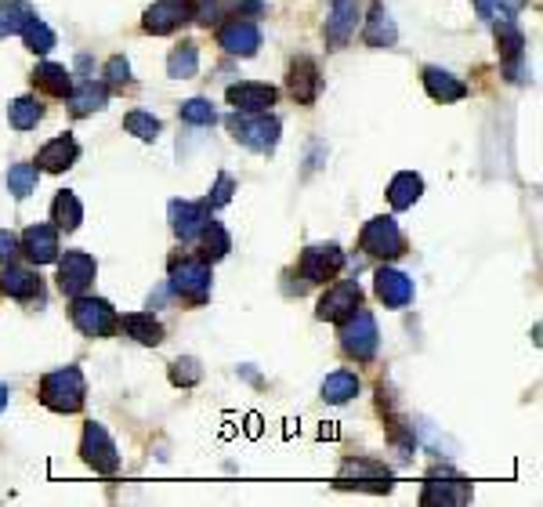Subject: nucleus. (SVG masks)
<instances>
[{
    "instance_id": "obj_1",
    "label": "nucleus",
    "mask_w": 543,
    "mask_h": 507,
    "mask_svg": "<svg viewBox=\"0 0 543 507\" xmlns=\"http://www.w3.org/2000/svg\"><path fill=\"white\" fill-rule=\"evenodd\" d=\"M87 399V384L80 366H62L40 381V402L55 413H77Z\"/></svg>"
},
{
    "instance_id": "obj_2",
    "label": "nucleus",
    "mask_w": 543,
    "mask_h": 507,
    "mask_svg": "<svg viewBox=\"0 0 543 507\" xmlns=\"http://www.w3.org/2000/svg\"><path fill=\"white\" fill-rule=\"evenodd\" d=\"M229 131L239 145H247L254 153H272L279 145V120L268 113H232L229 116Z\"/></svg>"
},
{
    "instance_id": "obj_3",
    "label": "nucleus",
    "mask_w": 543,
    "mask_h": 507,
    "mask_svg": "<svg viewBox=\"0 0 543 507\" xmlns=\"http://www.w3.org/2000/svg\"><path fill=\"white\" fill-rule=\"evenodd\" d=\"M69 316H73V326H77L84 337H113L116 326H120V319H116V308L109 305L105 297L77 294V297H73Z\"/></svg>"
},
{
    "instance_id": "obj_4",
    "label": "nucleus",
    "mask_w": 543,
    "mask_h": 507,
    "mask_svg": "<svg viewBox=\"0 0 543 507\" xmlns=\"http://www.w3.org/2000/svg\"><path fill=\"white\" fill-rule=\"evenodd\" d=\"M341 326V348L348 355H352L355 363H370L373 355H377V319L366 312V308H355L352 316L344 319V323H337Z\"/></svg>"
},
{
    "instance_id": "obj_5",
    "label": "nucleus",
    "mask_w": 543,
    "mask_h": 507,
    "mask_svg": "<svg viewBox=\"0 0 543 507\" xmlns=\"http://www.w3.org/2000/svg\"><path fill=\"white\" fill-rule=\"evenodd\" d=\"M359 247L370 254V258H399L402 250H406V240H402V229L399 221L388 218V214H381V218H370L366 221V229H362L359 236Z\"/></svg>"
},
{
    "instance_id": "obj_6",
    "label": "nucleus",
    "mask_w": 543,
    "mask_h": 507,
    "mask_svg": "<svg viewBox=\"0 0 543 507\" xmlns=\"http://www.w3.org/2000/svg\"><path fill=\"white\" fill-rule=\"evenodd\" d=\"M171 290L189 301V305H203L210 297V265L203 258H185L171 265Z\"/></svg>"
},
{
    "instance_id": "obj_7",
    "label": "nucleus",
    "mask_w": 543,
    "mask_h": 507,
    "mask_svg": "<svg viewBox=\"0 0 543 507\" xmlns=\"http://www.w3.org/2000/svg\"><path fill=\"white\" fill-rule=\"evenodd\" d=\"M80 457L98 471V475H116L120 468V453H116L113 439H109V431L102 424L87 421L84 424V439H80Z\"/></svg>"
},
{
    "instance_id": "obj_8",
    "label": "nucleus",
    "mask_w": 543,
    "mask_h": 507,
    "mask_svg": "<svg viewBox=\"0 0 543 507\" xmlns=\"http://www.w3.org/2000/svg\"><path fill=\"white\" fill-rule=\"evenodd\" d=\"M344 268V250L337 243H315L301 254V276L308 283H334Z\"/></svg>"
},
{
    "instance_id": "obj_9",
    "label": "nucleus",
    "mask_w": 543,
    "mask_h": 507,
    "mask_svg": "<svg viewBox=\"0 0 543 507\" xmlns=\"http://www.w3.org/2000/svg\"><path fill=\"white\" fill-rule=\"evenodd\" d=\"M58 261V290L69 297L84 294L91 283H95V258L91 254H84V250H69L66 258H55Z\"/></svg>"
},
{
    "instance_id": "obj_10",
    "label": "nucleus",
    "mask_w": 543,
    "mask_h": 507,
    "mask_svg": "<svg viewBox=\"0 0 543 507\" xmlns=\"http://www.w3.org/2000/svg\"><path fill=\"white\" fill-rule=\"evenodd\" d=\"M355 308H362V290H359V283L344 279V283H334V287L319 297V305H315V316L323 319V323H344V319L352 316Z\"/></svg>"
},
{
    "instance_id": "obj_11",
    "label": "nucleus",
    "mask_w": 543,
    "mask_h": 507,
    "mask_svg": "<svg viewBox=\"0 0 543 507\" xmlns=\"http://www.w3.org/2000/svg\"><path fill=\"white\" fill-rule=\"evenodd\" d=\"M185 22H192V0H156L153 8L145 11L142 29L153 33V37H167Z\"/></svg>"
},
{
    "instance_id": "obj_12",
    "label": "nucleus",
    "mask_w": 543,
    "mask_h": 507,
    "mask_svg": "<svg viewBox=\"0 0 543 507\" xmlns=\"http://www.w3.org/2000/svg\"><path fill=\"white\" fill-rule=\"evenodd\" d=\"M496 48L507 66V77L515 84H525V33L511 22H496Z\"/></svg>"
},
{
    "instance_id": "obj_13",
    "label": "nucleus",
    "mask_w": 543,
    "mask_h": 507,
    "mask_svg": "<svg viewBox=\"0 0 543 507\" xmlns=\"http://www.w3.org/2000/svg\"><path fill=\"white\" fill-rule=\"evenodd\" d=\"M286 91L294 95V102L301 106H312L319 91H323V77H319V66H315V58L301 55L290 62V77H286Z\"/></svg>"
},
{
    "instance_id": "obj_14",
    "label": "nucleus",
    "mask_w": 543,
    "mask_h": 507,
    "mask_svg": "<svg viewBox=\"0 0 543 507\" xmlns=\"http://www.w3.org/2000/svg\"><path fill=\"white\" fill-rule=\"evenodd\" d=\"M210 221V207L207 200L203 203H192V200H174L171 203V229L181 243H192L200 240V232L207 229Z\"/></svg>"
},
{
    "instance_id": "obj_15",
    "label": "nucleus",
    "mask_w": 543,
    "mask_h": 507,
    "mask_svg": "<svg viewBox=\"0 0 543 507\" xmlns=\"http://www.w3.org/2000/svg\"><path fill=\"white\" fill-rule=\"evenodd\" d=\"M218 44L229 55H239V58H250V55H258L261 48V29L258 22H250V19H232L225 22V26L218 29Z\"/></svg>"
},
{
    "instance_id": "obj_16",
    "label": "nucleus",
    "mask_w": 543,
    "mask_h": 507,
    "mask_svg": "<svg viewBox=\"0 0 543 507\" xmlns=\"http://www.w3.org/2000/svg\"><path fill=\"white\" fill-rule=\"evenodd\" d=\"M279 91L272 84H254V80H243V84L229 87V106L236 113H268L276 106Z\"/></svg>"
},
{
    "instance_id": "obj_17",
    "label": "nucleus",
    "mask_w": 543,
    "mask_h": 507,
    "mask_svg": "<svg viewBox=\"0 0 543 507\" xmlns=\"http://www.w3.org/2000/svg\"><path fill=\"white\" fill-rule=\"evenodd\" d=\"M355 26H359V0H334L330 8V19H326V44L330 48H344L348 40L355 37Z\"/></svg>"
},
{
    "instance_id": "obj_18",
    "label": "nucleus",
    "mask_w": 543,
    "mask_h": 507,
    "mask_svg": "<svg viewBox=\"0 0 543 507\" xmlns=\"http://www.w3.org/2000/svg\"><path fill=\"white\" fill-rule=\"evenodd\" d=\"M19 250L33 265H51L58 258V229L55 225H29L22 232Z\"/></svg>"
},
{
    "instance_id": "obj_19",
    "label": "nucleus",
    "mask_w": 543,
    "mask_h": 507,
    "mask_svg": "<svg viewBox=\"0 0 543 507\" xmlns=\"http://www.w3.org/2000/svg\"><path fill=\"white\" fill-rule=\"evenodd\" d=\"M373 290L388 308H406L413 301V279L399 268H377L373 276Z\"/></svg>"
},
{
    "instance_id": "obj_20",
    "label": "nucleus",
    "mask_w": 543,
    "mask_h": 507,
    "mask_svg": "<svg viewBox=\"0 0 543 507\" xmlns=\"http://www.w3.org/2000/svg\"><path fill=\"white\" fill-rule=\"evenodd\" d=\"M0 290L15 301H40L44 297V287H40V276L33 268H22V265H4L0 272Z\"/></svg>"
},
{
    "instance_id": "obj_21",
    "label": "nucleus",
    "mask_w": 543,
    "mask_h": 507,
    "mask_svg": "<svg viewBox=\"0 0 543 507\" xmlns=\"http://www.w3.org/2000/svg\"><path fill=\"white\" fill-rule=\"evenodd\" d=\"M77 156H80L77 138H73V134H58V138H51V142L37 153V167L40 171L62 174L77 163Z\"/></svg>"
},
{
    "instance_id": "obj_22",
    "label": "nucleus",
    "mask_w": 543,
    "mask_h": 507,
    "mask_svg": "<svg viewBox=\"0 0 543 507\" xmlns=\"http://www.w3.org/2000/svg\"><path fill=\"white\" fill-rule=\"evenodd\" d=\"M66 102H69V113L73 116H91V113H98V109H105V102H109V87L98 84V80H80V84L66 95Z\"/></svg>"
},
{
    "instance_id": "obj_23",
    "label": "nucleus",
    "mask_w": 543,
    "mask_h": 507,
    "mask_svg": "<svg viewBox=\"0 0 543 507\" xmlns=\"http://www.w3.org/2000/svg\"><path fill=\"white\" fill-rule=\"evenodd\" d=\"M362 40L370 44V48H391L395 40H399V29H395V19L388 15V8H384L381 0L370 8V19H366V33H362Z\"/></svg>"
},
{
    "instance_id": "obj_24",
    "label": "nucleus",
    "mask_w": 543,
    "mask_h": 507,
    "mask_svg": "<svg viewBox=\"0 0 543 507\" xmlns=\"http://www.w3.org/2000/svg\"><path fill=\"white\" fill-rule=\"evenodd\" d=\"M424 87H428V95L435 98V102H460V98L467 95L464 80L453 77V73H446V69H439V66L424 69Z\"/></svg>"
},
{
    "instance_id": "obj_25",
    "label": "nucleus",
    "mask_w": 543,
    "mask_h": 507,
    "mask_svg": "<svg viewBox=\"0 0 543 507\" xmlns=\"http://www.w3.org/2000/svg\"><path fill=\"white\" fill-rule=\"evenodd\" d=\"M120 326L127 330V337H134L138 345H163V323L153 316V312H127L124 319H120Z\"/></svg>"
},
{
    "instance_id": "obj_26",
    "label": "nucleus",
    "mask_w": 543,
    "mask_h": 507,
    "mask_svg": "<svg viewBox=\"0 0 543 507\" xmlns=\"http://www.w3.org/2000/svg\"><path fill=\"white\" fill-rule=\"evenodd\" d=\"M29 80H33V87H40V91H48V95H55V98H66L69 91H73V77H69V69L55 66V62H40Z\"/></svg>"
},
{
    "instance_id": "obj_27",
    "label": "nucleus",
    "mask_w": 543,
    "mask_h": 507,
    "mask_svg": "<svg viewBox=\"0 0 543 507\" xmlns=\"http://www.w3.org/2000/svg\"><path fill=\"white\" fill-rule=\"evenodd\" d=\"M420 192H424V178L413 171H402L391 178L388 185V203L395 207V211H406V207H413V203L420 200Z\"/></svg>"
},
{
    "instance_id": "obj_28",
    "label": "nucleus",
    "mask_w": 543,
    "mask_h": 507,
    "mask_svg": "<svg viewBox=\"0 0 543 507\" xmlns=\"http://www.w3.org/2000/svg\"><path fill=\"white\" fill-rule=\"evenodd\" d=\"M51 221H55V229L62 232H77L80 221H84V207H80L77 192L62 189L55 196V203H51Z\"/></svg>"
},
{
    "instance_id": "obj_29",
    "label": "nucleus",
    "mask_w": 543,
    "mask_h": 507,
    "mask_svg": "<svg viewBox=\"0 0 543 507\" xmlns=\"http://www.w3.org/2000/svg\"><path fill=\"white\" fill-rule=\"evenodd\" d=\"M319 392H323V402H330V406H344V402H352L359 395V377L352 370H337V374L326 377Z\"/></svg>"
},
{
    "instance_id": "obj_30",
    "label": "nucleus",
    "mask_w": 543,
    "mask_h": 507,
    "mask_svg": "<svg viewBox=\"0 0 543 507\" xmlns=\"http://www.w3.org/2000/svg\"><path fill=\"white\" fill-rule=\"evenodd\" d=\"M196 69H200V48H196L192 40H185V44H178V48L171 51V58H167V73H171L174 80H189L196 77Z\"/></svg>"
},
{
    "instance_id": "obj_31",
    "label": "nucleus",
    "mask_w": 543,
    "mask_h": 507,
    "mask_svg": "<svg viewBox=\"0 0 543 507\" xmlns=\"http://www.w3.org/2000/svg\"><path fill=\"white\" fill-rule=\"evenodd\" d=\"M29 19H33V8L26 0H0V40L22 33Z\"/></svg>"
},
{
    "instance_id": "obj_32",
    "label": "nucleus",
    "mask_w": 543,
    "mask_h": 507,
    "mask_svg": "<svg viewBox=\"0 0 543 507\" xmlns=\"http://www.w3.org/2000/svg\"><path fill=\"white\" fill-rule=\"evenodd\" d=\"M19 37H22V44L33 51V55H48V51L55 48V29H51L44 19H37V15H33L26 26H22Z\"/></svg>"
},
{
    "instance_id": "obj_33",
    "label": "nucleus",
    "mask_w": 543,
    "mask_h": 507,
    "mask_svg": "<svg viewBox=\"0 0 543 507\" xmlns=\"http://www.w3.org/2000/svg\"><path fill=\"white\" fill-rule=\"evenodd\" d=\"M8 120H11V127L15 131H33V127L44 120V106H40L37 98H15L8 106Z\"/></svg>"
},
{
    "instance_id": "obj_34",
    "label": "nucleus",
    "mask_w": 543,
    "mask_h": 507,
    "mask_svg": "<svg viewBox=\"0 0 543 507\" xmlns=\"http://www.w3.org/2000/svg\"><path fill=\"white\" fill-rule=\"evenodd\" d=\"M200 240H203V261H221L225 254L232 250V240H229V232H225V225H218V221H207V229L200 232Z\"/></svg>"
},
{
    "instance_id": "obj_35",
    "label": "nucleus",
    "mask_w": 543,
    "mask_h": 507,
    "mask_svg": "<svg viewBox=\"0 0 543 507\" xmlns=\"http://www.w3.org/2000/svg\"><path fill=\"white\" fill-rule=\"evenodd\" d=\"M37 178H40V167L37 163H15L8 171V189L19 196V200H26L29 192L37 189Z\"/></svg>"
},
{
    "instance_id": "obj_36",
    "label": "nucleus",
    "mask_w": 543,
    "mask_h": 507,
    "mask_svg": "<svg viewBox=\"0 0 543 507\" xmlns=\"http://www.w3.org/2000/svg\"><path fill=\"white\" fill-rule=\"evenodd\" d=\"M124 131L134 134V138H142V142H156V134H160V120H156L153 113L134 109V113L124 116Z\"/></svg>"
},
{
    "instance_id": "obj_37",
    "label": "nucleus",
    "mask_w": 543,
    "mask_h": 507,
    "mask_svg": "<svg viewBox=\"0 0 543 507\" xmlns=\"http://www.w3.org/2000/svg\"><path fill=\"white\" fill-rule=\"evenodd\" d=\"M478 15L486 22H511L518 15V8H522V0H475Z\"/></svg>"
},
{
    "instance_id": "obj_38",
    "label": "nucleus",
    "mask_w": 543,
    "mask_h": 507,
    "mask_svg": "<svg viewBox=\"0 0 543 507\" xmlns=\"http://www.w3.org/2000/svg\"><path fill=\"white\" fill-rule=\"evenodd\" d=\"M181 120L196 127H210L218 124V113H214V106H210L207 98H189V102H181Z\"/></svg>"
},
{
    "instance_id": "obj_39",
    "label": "nucleus",
    "mask_w": 543,
    "mask_h": 507,
    "mask_svg": "<svg viewBox=\"0 0 543 507\" xmlns=\"http://www.w3.org/2000/svg\"><path fill=\"white\" fill-rule=\"evenodd\" d=\"M105 87H109V91H124V87H131V62H127L124 55H113L105 62Z\"/></svg>"
},
{
    "instance_id": "obj_40",
    "label": "nucleus",
    "mask_w": 543,
    "mask_h": 507,
    "mask_svg": "<svg viewBox=\"0 0 543 507\" xmlns=\"http://www.w3.org/2000/svg\"><path fill=\"white\" fill-rule=\"evenodd\" d=\"M471 497V489H457V493H453V489L446 486V482H435L431 479L428 482V489H424V504H464V500Z\"/></svg>"
},
{
    "instance_id": "obj_41",
    "label": "nucleus",
    "mask_w": 543,
    "mask_h": 507,
    "mask_svg": "<svg viewBox=\"0 0 543 507\" xmlns=\"http://www.w3.org/2000/svg\"><path fill=\"white\" fill-rule=\"evenodd\" d=\"M203 370L196 359H174L171 363V381L178 384V388H192V384H200Z\"/></svg>"
},
{
    "instance_id": "obj_42",
    "label": "nucleus",
    "mask_w": 543,
    "mask_h": 507,
    "mask_svg": "<svg viewBox=\"0 0 543 507\" xmlns=\"http://www.w3.org/2000/svg\"><path fill=\"white\" fill-rule=\"evenodd\" d=\"M232 192H236L232 174H218V182H214V189H210V196H207V207L210 211H214V207H225V203L232 200Z\"/></svg>"
},
{
    "instance_id": "obj_43",
    "label": "nucleus",
    "mask_w": 543,
    "mask_h": 507,
    "mask_svg": "<svg viewBox=\"0 0 543 507\" xmlns=\"http://www.w3.org/2000/svg\"><path fill=\"white\" fill-rule=\"evenodd\" d=\"M15 254H19V236L8 229H0V265H8Z\"/></svg>"
},
{
    "instance_id": "obj_44",
    "label": "nucleus",
    "mask_w": 543,
    "mask_h": 507,
    "mask_svg": "<svg viewBox=\"0 0 543 507\" xmlns=\"http://www.w3.org/2000/svg\"><path fill=\"white\" fill-rule=\"evenodd\" d=\"M8 388H4V384H0V410H4V406H8Z\"/></svg>"
}]
</instances>
